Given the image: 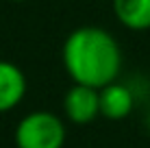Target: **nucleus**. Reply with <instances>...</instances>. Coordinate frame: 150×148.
<instances>
[{"instance_id":"7","label":"nucleus","mask_w":150,"mask_h":148,"mask_svg":"<svg viewBox=\"0 0 150 148\" xmlns=\"http://www.w3.org/2000/svg\"><path fill=\"white\" fill-rule=\"evenodd\" d=\"M146 129H148V133H150V111H148V115H146Z\"/></svg>"},{"instance_id":"1","label":"nucleus","mask_w":150,"mask_h":148,"mask_svg":"<svg viewBox=\"0 0 150 148\" xmlns=\"http://www.w3.org/2000/svg\"><path fill=\"white\" fill-rule=\"evenodd\" d=\"M61 61L74 83L105 87L122 72V48L109 30L100 26H79L65 37Z\"/></svg>"},{"instance_id":"5","label":"nucleus","mask_w":150,"mask_h":148,"mask_svg":"<svg viewBox=\"0 0 150 148\" xmlns=\"http://www.w3.org/2000/svg\"><path fill=\"white\" fill-rule=\"evenodd\" d=\"M26 96V76L11 61L0 59V113L15 109Z\"/></svg>"},{"instance_id":"6","label":"nucleus","mask_w":150,"mask_h":148,"mask_svg":"<svg viewBox=\"0 0 150 148\" xmlns=\"http://www.w3.org/2000/svg\"><path fill=\"white\" fill-rule=\"evenodd\" d=\"M115 20L128 30L150 28V0H111Z\"/></svg>"},{"instance_id":"8","label":"nucleus","mask_w":150,"mask_h":148,"mask_svg":"<svg viewBox=\"0 0 150 148\" xmlns=\"http://www.w3.org/2000/svg\"><path fill=\"white\" fill-rule=\"evenodd\" d=\"M9 2H26V0H9Z\"/></svg>"},{"instance_id":"3","label":"nucleus","mask_w":150,"mask_h":148,"mask_svg":"<svg viewBox=\"0 0 150 148\" xmlns=\"http://www.w3.org/2000/svg\"><path fill=\"white\" fill-rule=\"evenodd\" d=\"M63 113L74 124H89L100 118V91L98 87L74 83L63 96Z\"/></svg>"},{"instance_id":"4","label":"nucleus","mask_w":150,"mask_h":148,"mask_svg":"<svg viewBox=\"0 0 150 148\" xmlns=\"http://www.w3.org/2000/svg\"><path fill=\"white\" fill-rule=\"evenodd\" d=\"M100 91V115L111 122L124 120L133 113L135 109V94L128 85L113 81L107 83L105 87L98 89Z\"/></svg>"},{"instance_id":"2","label":"nucleus","mask_w":150,"mask_h":148,"mask_svg":"<svg viewBox=\"0 0 150 148\" xmlns=\"http://www.w3.org/2000/svg\"><path fill=\"white\" fill-rule=\"evenodd\" d=\"M13 140L18 148H63L68 131L52 111H30L18 122Z\"/></svg>"}]
</instances>
